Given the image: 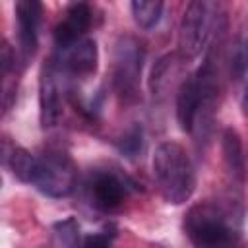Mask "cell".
Listing matches in <instances>:
<instances>
[{
  "mask_svg": "<svg viewBox=\"0 0 248 248\" xmlns=\"http://www.w3.org/2000/svg\"><path fill=\"white\" fill-rule=\"evenodd\" d=\"M200 83L196 74L188 76L182 79L178 91H176V122L180 126V130L184 132H192L194 130V122L200 110Z\"/></svg>",
  "mask_w": 248,
  "mask_h": 248,
  "instance_id": "11",
  "label": "cell"
},
{
  "mask_svg": "<svg viewBox=\"0 0 248 248\" xmlns=\"http://www.w3.org/2000/svg\"><path fill=\"white\" fill-rule=\"evenodd\" d=\"M221 151H223V161L227 167V172L231 174L232 182L242 184L246 176V157L242 151V141L240 136L234 128H225L221 136Z\"/></svg>",
  "mask_w": 248,
  "mask_h": 248,
  "instance_id": "12",
  "label": "cell"
},
{
  "mask_svg": "<svg viewBox=\"0 0 248 248\" xmlns=\"http://www.w3.org/2000/svg\"><path fill=\"white\" fill-rule=\"evenodd\" d=\"M78 169L72 157L58 149L50 147L37 155L35 172L31 184L48 198H66L76 190Z\"/></svg>",
  "mask_w": 248,
  "mask_h": 248,
  "instance_id": "5",
  "label": "cell"
},
{
  "mask_svg": "<svg viewBox=\"0 0 248 248\" xmlns=\"http://www.w3.org/2000/svg\"><path fill=\"white\" fill-rule=\"evenodd\" d=\"M229 72L232 79H242L244 74L248 72V23L242 27L240 35L236 37L232 50H231V58H229Z\"/></svg>",
  "mask_w": 248,
  "mask_h": 248,
  "instance_id": "16",
  "label": "cell"
},
{
  "mask_svg": "<svg viewBox=\"0 0 248 248\" xmlns=\"http://www.w3.org/2000/svg\"><path fill=\"white\" fill-rule=\"evenodd\" d=\"M110 246H112V234H108L107 231L91 232L81 242V248H110Z\"/></svg>",
  "mask_w": 248,
  "mask_h": 248,
  "instance_id": "19",
  "label": "cell"
},
{
  "mask_svg": "<svg viewBox=\"0 0 248 248\" xmlns=\"http://www.w3.org/2000/svg\"><path fill=\"white\" fill-rule=\"evenodd\" d=\"M16 23H17V43H19V56L29 62L39 46V27L43 17V4L37 0H17L14 6Z\"/></svg>",
  "mask_w": 248,
  "mask_h": 248,
  "instance_id": "8",
  "label": "cell"
},
{
  "mask_svg": "<svg viewBox=\"0 0 248 248\" xmlns=\"http://www.w3.org/2000/svg\"><path fill=\"white\" fill-rule=\"evenodd\" d=\"M242 211L234 202L202 200L184 215V232L196 248H236Z\"/></svg>",
  "mask_w": 248,
  "mask_h": 248,
  "instance_id": "1",
  "label": "cell"
},
{
  "mask_svg": "<svg viewBox=\"0 0 248 248\" xmlns=\"http://www.w3.org/2000/svg\"><path fill=\"white\" fill-rule=\"evenodd\" d=\"M163 8H165V4H163L161 0H134V2L130 4L134 21H136L141 29H145V31L153 29V27L161 21Z\"/></svg>",
  "mask_w": 248,
  "mask_h": 248,
  "instance_id": "15",
  "label": "cell"
},
{
  "mask_svg": "<svg viewBox=\"0 0 248 248\" xmlns=\"http://www.w3.org/2000/svg\"><path fill=\"white\" fill-rule=\"evenodd\" d=\"M134 186L136 184L114 167L93 169L85 182V190L91 205L105 213L118 209L128 198V194L134 190Z\"/></svg>",
  "mask_w": 248,
  "mask_h": 248,
  "instance_id": "6",
  "label": "cell"
},
{
  "mask_svg": "<svg viewBox=\"0 0 248 248\" xmlns=\"http://www.w3.org/2000/svg\"><path fill=\"white\" fill-rule=\"evenodd\" d=\"M52 232H54L58 248H81V244H79V227H78V221L74 217H68L64 221L54 223Z\"/></svg>",
  "mask_w": 248,
  "mask_h": 248,
  "instance_id": "18",
  "label": "cell"
},
{
  "mask_svg": "<svg viewBox=\"0 0 248 248\" xmlns=\"http://www.w3.org/2000/svg\"><path fill=\"white\" fill-rule=\"evenodd\" d=\"M143 128L140 124H132L116 141L118 151L128 157V159H136L141 151H143Z\"/></svg>",
  "mask_w": 248,
  "mask_h": 248,
  "instance_id": "17",
  "label": "cell"
},
{
  "mask_svg": "<svg viewBox=\"0 0 248 248\" xmlns=\"http://www.w3.org/2000/svg\"><path fill=\"white\" fill-rule=\"evenodd\" d=\"M4 163L8 165V169L12 170V174L25 182V184H31V178H33V172H35V165H37V155H33L31 151L23 149V147H10L8 145L4 147Z\"/></svg>",
  "mask_w": 248,
  "mask_h": 248,
  "instance_id": "14",
  "label": "cell"
},
{
  "mask_svg": "<svg viewBox=\"0 0 248 248\" xmlns=\"http://www.w3.org/2000/svg\"><path fill=\"white\" fill-rule=\"evenodd\" d=\"M54 62L62 76L70 78H89L95 74L99 64V50L97 43L93 39H81L74 43L72 46L58 50V56H54Z\"/></svg>",
  "mask_w": 248,
  "mask_h": 248,
  "instance_id": "9",
  "label": "cell"
},
{
  "mask_svg": "<svg viewBox=\"0 0 248 248\" xmlns=\"http://www.w3.org/2000/svg\"><path fill=\"white\" fill-rule=\"evenodd\" d=\"M159 194L167 203H186L196 190V169L188 151L178 141H161L151 159Z\"/></svg>",
  "mask_w": 248,
  "mask_h": 248,
  "instance_id": "2",
  "label": "cell"
},
{
  "mask_svg": "<svg viewBox=\"0 0 248 248\" xmlns=\"http://www.w3.org/2000/svg\"><path fill=\"white\" fill-rule=\"evenodd\" d=\"M242 105H244V112L248 116V85H246V91H244V99H242Z\"/></svg>",
  "mask_w": 248,
  "mask_h": 248,
  "instance_id": "20",
  "label": "cell"
},
{
  "mask_svg": "<svg viewBox=\"0 0 248 248\" xmlns=\"http://www.w3.org/2000/svg\"><path fill=\"white\" fill-rule=\"evenodd\" d=\"M93 23V10L87 2H74L66 8L64 17L54 27V45L58 50L72 46L74 43L85 39L83 35L89 31Z\"/></svg>",
  "mask_w": 248,
  "mask_h": 248,
  "instance_id": "10",
  "label": "cell"
},
{
  "mask_svg": "<svg viewBox=\"0 0 248 248\" xmlns=\"http://www.w3.org/2000/svg\"><path fill=\"white\" fill-rule=\"evenodd\" d=\"M0 64H2V103H4V112H8L16 101V85H17V81H16V52L8 41H2Z\"/></svg>",
  "mask_w": 248,
  "mask_h": 248,
  "instance_id": "13",
  "label": "cell"
},
{
  "mask_svg": "<svg viewBox=\"0 0 248 248\" xmlns=\"http://www.w3.org/2000/svg\"><path fill=\"white\" fill-rule=\"evenodd\" d=\"M217 4L207 0H192L180 17L178 25V54L182 60L198 58L211 35L217 21Z\"/></svg>",
  "mask_w": 248,
  "mask_h": 248,
  "instance_id": "3",
  "label": "cell"
},
{
  "mask_svg": "<svg viewBox=\"0 0 248 248\" xmlns=\"http://www.w3.org/2000/svg\"><path fill=\"white\" fill-rule=\"evenodd\" d=\"M62 72L58 70L54 58H50L43 66L39 79V120L43 128H52L58 124L62 116Z\"/></svg>",
  "mask_w": 248,
  "mask_h": 248,
  "instance_id": "7",
  "label": "cell"
},
{
  "mask_svg": "<svg viewBox=\"0 0 248 248\" xmlns=\"http://www.w3.org/2000/svg\"><path fill=\"white\" fill-rule=\"evenodd\" d=\"M145 60L143 45L136 37H120L112 52V89L122 103H136L140 97L141 68Z\"/></svg>",
  "mask_w": 248,
  "mask_h": 248,
  "instance_id": "4",
  "label": "cell"
}]
</instances>
